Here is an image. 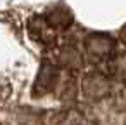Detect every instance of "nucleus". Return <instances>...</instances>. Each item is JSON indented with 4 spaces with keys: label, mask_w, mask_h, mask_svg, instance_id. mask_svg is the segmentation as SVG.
Instances as JSON below:
<instances>
[{
    "label": "nucleus",
    "mask_w": 126,
    "mask_h": 125,
    "mask_svg": "<svg viewBox=\"0 0 126 125\" xmlns=\"http://www.w3.org/2000/svg\"><path fill=\"white\" fill-rule=\"evenodd\" d=\"M55 125H93V122L81 115V111H66L55 120Z\"/></svg>",
    "instance_id": "f257e3e1"
},
{
    "label": "nucleus",
    "mask_w": 126,
    "mask_h": 125,
    "mask_svg": "<svg viewBox=\"0 0 126 125\" xmlns=\"http://www.w3.org/2000/svg\"><path fill=\"white\" fill-rule=\"evenodd\" d=\"M9 94H11V85H9V82L4 78V75H0V106L7 101Z\"/></svg>",
    "instance_id": "f03ea898"
}]
</instances>
